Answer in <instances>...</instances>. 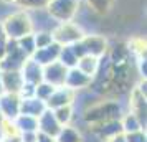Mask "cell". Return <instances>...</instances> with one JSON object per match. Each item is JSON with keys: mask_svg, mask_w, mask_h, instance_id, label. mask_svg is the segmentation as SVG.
Segmentation results:
<instances>
[{"mask_svg": "<svg viewBox=\"0 0 147 142\" xmlns=\"http://www.w3.org/2000/svg\"><path fill=\"white\" fill-rule=\"evenodd\" d=\"M122 111H121L119 102L116 101H101L98 104L91 106L86 109L84 112V121L93 126V124H99V122L113 121V119H121Z\"/></svg>", "mask_w": 147, "mask_h": 142, "instance_id": "6da1fadb", "label": "cell"}, {"mask_svg": "<svg viewBox=\"0 0 147 142\" xmlns=\"http://www.w3.org/2000/svg\"><path fill=\"white\" fill-rule=\"evenodd\" d=\"M3 32L10 40H18L25 35H30L32 32V22L28 20L25 15L17 13L10 17L5 23H3Z\"/></svg>", "mask_w": 147, "mask_h": 142, "instance_id": "7a4b0ae2", "label": "cell"}, {"mask_svg": "<svg viewBox=\"0 0 147 142\" xmlns=\"http://www.w3.org/2000/svg\"><path fill=\"white\" fill-rule=\"evenodd\" d=\"M78 0H50L48 12L56 20H69L78 8Z\"/></svg>", "mask_w": 147, "mask_h": 142, "instance_id": "3957f363", "label": "cell"}, {"mask_svg": "<svg viewBox=\"0 0 147 142\" xmlns=\"http://www.w3.org/2000/svg\"><path fill=\"white\" fill-rule=\"evenodd\" d=\"M66 71L68 68L65 65H61L58 60L50 63V65H45L43 66V81L55 86V88L63 86L65 84V78H66Z\"/></svg>", "mask_w": 147, "mask_h": 142, "instance_id": "277c9868", "label": "cell"}, {"mask_svg": "<svg viewBox=\"0 0 147 142\" xmlns=\"http://www.w3.org/2000/svg\"><path fill=\"white\" fill-rule=\"evenodd\" d=\"M0 112L3 119L13 121L20 114V96L12 93H2L0 94Z\"/></svg>", "mask_w": 147, "mask_h": 142, "instance_id": "5b68a950", "label": "cell"}, {"mask_svg": "<svg viewBox=\"0 0 147 142\" xmlns=\"http://www.w3.org/2000/svg\"><path fill=\"white\" fill-rule=\"evenodd\" d=\"M73 98H74V91H71L66 86H58L53 89V93L50 94L45 104L48 109H56L61 106H71L73 104Z\"/></svg>", "mask_w": 147, "mask_h": 142, "instance_id": "8992f818", "label": "cell"}, {"mask_svg": "<svg viewBox=\"0 0 147 142\" xmlns=\"http://www.w3.org/2000/svg\"><path fill=\"white\" fill-rule=\"evenodd\" d=\"M91 81H93V78L91 76L84 75L81 69H78V68H69L66 71V78H65V84L63 86H66V88H69L71 91H80V89H84L88 88L89 84H91Z\"/></svg>", "mask_w": 147, "mask_h": 142, "instance_id": "52a82bcc", "label": "cell"}, {"mask_svg": "<svg viewBox=\"0 0 147 142\" xmlns=\"http://www.w3.org/2000/svg\"><path fill=\"white\" fill-rule=\"evenodd\" d=\"M53 35V41H56L58 45H71L74 41H78L83 38V35H81V30L80 28H76L74 25L71 23H65V25H60V27L55 30Z\"/></svg>", "mask_w": 147, "mask_h": 142, "instance_id": "ba28073f", "label": "cell"}, {"mask_svg": "<svg viewBox=\"0 0 147 142\" xmlns=\"http://www.w3.org/2000/svg\"><path fill=\"white\" fill-rule=\"evenodd\" d=\"M36 121H38V132L48 134L51 137H56V134L60 132V129H61V124L56 121L53 111L48 108L36 117Z\"/></svg>", "mask_w": 147, "mask_h": 142, "instance_id": "9c48e42d", "label": "cell"}, {"mask_svg": "<svg viewBox=\"0 0 147 142\" xmlns=\"http://www.w3.org/2000/svg\"><path fill=\"white\" fill-rule=\"evenodd\" d=\"M22 78L25 83H30V84H38V83L43 81V66L38 65L35 60L32 58H27L25 63L22 65L20 68Z\"/></svg>", "mask_w": 147, "mask_h": 142, "instance_id": "30bf717a", "label": "cell"}, {"mask_svg": "<svg viewBox=\"0 0 147 142\" xmlns=\"http://www.w3.org/2000/svg\"><path fill=\"white\" fill-rule=\"evenodd\" d=\"M60 50H61V45H58L56 41H53V43H50L48 46L36 48L30 58H32V60H35L38 65L45 66V65H50V63H53V61L58 60Z\"/></svg>", "mask_w": 147, "mask_h": 142, "instance_id": "8fae6325", "label": "cell"}, {"mask_svg": "<svg viewBox=\"0 0 147 142\" xmlns=\"http://www.w3.org/2000/svg\"><path fill=\"white\" fill-rule=\"evenodd\" d=\"M91 131L99 137L101 141H107L114 135L122 132V126H121V119H113V121L99 122V124H93Z\"/></svg>", "mask_w": 147, "mask_h": 142, "instance_id": "7c38bea8", "label": "cell"}, {"mask_svg": "<svg viewBox=\"0 0 147 142\" xmlns=\"http://www.w3.org/2000/svg\"><path fill=\"white\" fill-rule=\"evenodd\" d=\"M23 86V78L20 71H2V88L3 93L18 94Z\"/></svg>", "mask_w": 147, "mask_h": 142, "instance_id": "4fadbf2b", "label": "cell"}, {"mask_svg": "<svg viewBox=\"0 0 147 142\" xmlns=\"http://www.w3.org/2000/svg\"><path fill=\"white\" fill-rule=\"evenodd\" d=\"M47 109L45 101L38 99L36 96H30V98H20V114H27V116H38Z\"/></svg>", "mask_w": 147, "mask_h": 142, "instance_id": "5bb4252c", "label": "cell"}, {"mask_svg": "<svg viewBox=\"0 0 147 142\" xmlns=\"http://www.w3.org/2000/svg\"><path fill=\"white\" fill-rule=\"evenodd\" d=\"M81 43L86 48V53L91 55V56H96L99 58L106 53V40L102 36H98V35H88L84 38H81Z\"/></svg>", "mask_w": 147, "mask_h": 142, "instance_id": "9a60e30c", "label": "cell"}, {"mask_svg": "<svg viewBox=\"0 0 147 142\" xmlns=\"http://www.w3.org/2000/svg\"><path fill=\"white\" fill-rule=\"evenodd\" d=\"M131 112L137 116V119L142 122V126L146 127V96L140 93L139 89H136L132 94V101H131Z\"/></svg>", "mask_w": 147, "mask_h": 142, "instance_id": "2e32d148", "label": "cell"}, {"mask_svg": "<svg viewBox=\"0 0 147 142\" xmlns=\"http://www.w3.org/2000/svg\"><path fill=\"white\" fill-rule=\"evenodd\" d=\"M76 68H78V69H81L84 75L94 78V76H96V73H98V69H99V58L91 56V55H84V56H81L80 60H78Z\"/></svg>", "mask_w": 147, "mask_h": 142, "instance_id": "e0dca14e", "label": "cell"}, {"mask_svg": "<svg viewBox=\"0 0 147 142\" xmlns=\"http://www.w3.org/2000/svg\"><path fill=\"white\" fill-rule=\"evenodd\" d=\"M13 124L18 134L20 132H36L38 131V121L33 116H27V114H18L13 119Z\"/></svg>", "mask_w": 147, "mask_h": 142, "instance_id": "ac0fdd59", "label": "cell"}, {"mask_svg": "<svg viewBox=\"0 0 147 142\" xmlns=\"http://www.w3.org/2000/svg\"><path fill=\"white\" fill-rule=\"evenodd\" d=\"M121 126H122V132L129 134V132H136V131H146V127L142 126V122L137 119V116H134L132 112L121 116Z\"/></svg>", "mask_w": 147, "mask_h": 142, "instance_id": "d6986e66", "label": "cell"}, {"mask_svg": "<svg viewBox=\"0 0 147 142\" xmlns=\"http://www.w3.org/2000/svg\"><path fill=\"white\" fill-rule=\"evenodd\" d=\"M55 142H83V137L76 129L68 124V126H61L60 132L55 137Z\"/></svg>", "mask_w": 147, "mask_h": 142, "instance_id": "ffe728a7", "label": "cell"}, {"mask_svg": "<svg viewBox=\"0 0 147 142\" xmlns=\"http://www.w3.org/2000/svg\"><path fill=\"white\" fill-rule=\"evenodd\" d=\"M58 61H60L61 65H65V66L69 69V68H74L76 66V63H78V58H76V55L73 53V50L69 45H61V50H60V55H58Z\"/></svg>", "mask_w": 147, "mask_h": 142, "instance_id": "44dd1931", "label": "cell"}, {"mask_svg": "<svg viewBox=\"0 0 147 142\" xmlns=\"http://www.w3.org/2000/svg\"><path fill=\"white\" fill-rule=\"evenodd\" d=\"M51 111H53L56 121L60 122L61 126H68L73 119V108L71 106H61V108L51 109Z\"/></svg>", "mask_w": 147, "mask_h": 142, "instance_id": "7402d4cb", "label": "cell"}, {"mask_svg": "<svg viewBox=\"0 0 147 142\" xmlns=\"http://www.w3.org/2000/svg\"><path fill=\"white\" fill-rule=\"evenodd\" d=\"M53 89H55V86H51V84H48V83H45V81H41L35 86V96H36L38 99H41V101H47L48 98H50V94L53 93Z\"/></svg>", "mask_w": 147, "mask_h": 142, "instance_id": "603a6c76", "label": "cell"}, {"mask_svg": "<svg viewBox=\"0 0 147 142\" xmlns=\"http://www.w3.org/2000/svg\"><path fill=\"white\" fill-rule=\"evenodd\" d=\"M33 40L36 48H43V46H48L50 43H53V35L50 32H40L38 35H33Z\"/></svg>", "mask_w": 147, "mask_h": 142, "instance_id": "cb8c5ba5", "label": "cell"}, {"mask_svg": "<svg viewBox=\"0 0 147 142\" xmlns=\"http://www.w3.org/2000/svg\"><path fill=\"white\" fill-rule=\"evenodd\" d=\"M126 135V142H147L146 131H136V132H129Z\"/></svg>", "mask_w": 147, "mask_h": 142, "instance_id": "d4e9b609", "label": "cell"}, {"mask_svg": "<svg viewBox=\"0 0 147 142\" xmlns=\"http://www.w3.org/2000/svg\"><path fill=\"white\" fill-rule=\"evenodd\" d=\"M88 2L93 5V8L96 12H104L107 8V2L109 0H88Z\"/></svg>", "mask_w": 147, "mask_h": 142, "instance_id": "484cf974", "label": "cell"}, {"mask_svg": "<svg viewBox=\"0 0 147 142\" xmlns=\"http://www.w3.org/2000/svg\"><path fill=\"white\" fill-rule=\"evenodd\" d=\"M36 132H20L18 137H20L22 142H36Z\"/></svg>", "mask_w": 147, "mask_h": 142, "instance_id": "4316f807", "label": "cell"}, {"mask_svg": "<svg viewBox=\"0 0 147 142\" xmlns=\"http://www.w3.org/2000/svg\"><path fill=\"white\" fill-rule=\"evenodd\" d=\"M36 142H55V137L43 132H36Z\"/></svg>", "mask_w": 147, "mask_h": 142, "instance_id": "83f0119b", "label": "cell"}, {"mask_svg": "<svg viewBox=\"0 0 147 142\" xmlns=\"http://www.w3.org/2000/svg\"><path fill=\"white\" fill-rule=\"evenodd\" d=\"M104 142H126V135H124V132H121V134L114 135V137H111V139H107Z\"/></svg>", "mask_w": 147, "mask_h": 142, "instance_id": "f1b7e54d", "label": "cell"}, {"mask_svg": "<svg viewBox=\"0 0 147 142\" xmlns=\"http://www.w3.org/2000/svg\"><path fill=\"white\" fill-rule=\"evenodd\" d=\"M3 93V88H2V71H0V94Z\"/></svg>", "mask_w": 147, "mask_h": 142, "instance_id": "f546056e", "label": "cell"}, {"mask_svg": "<svg viewBox=\"0 0 147 142\" xmlns=\"http://www.w3.org/2000/svg\"><path fill=\"white\" fill-rule=\"evenodd\" d=\"M3 121H5V119H3V116H2V112H0V127H2V124H3Z\"/></svg>", "mask_w": 147, "mask_h": 142, "instance_id": "4dcf8cb0", "label": "cell"}, {"mask_svg": "<svg viewBox=\"0 0 147 142\" xmlns=\"http://www.w3.org/2000/svg\"><path fill=\"white\" fill-rule=\"evenodd\" d=\"M0 35H3V33H2V27H0Z\"/></svg>", "mask_w": 147, "mask_h": 142, "instance_id": "1f68e13d", "label": "cell"}]
</instances>
